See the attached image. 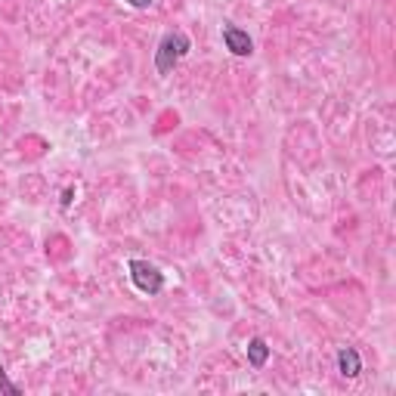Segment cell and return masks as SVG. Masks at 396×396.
<instances>
[{"label": "cell", "instance_id": "cell-1", "mask_svg": "<svg viewBox=\"0 0 396 396\" xmlns=\"http://www.w3.org/2000/svg\"><path fill=\"white\" fill-rule=\"evenodd\" d=\"M189 50H192V41H189L186 31H168V35L161 37V44H158V50H155V69H158V75H170V71H174V65L180 62Z\"/></svg>", "mask_w": 396, "mask_h": 396}, {"label": "cell", "instance_id": "cell-2", "mask_svg": "<svg viewBox=\"0 0 396 396\" xmlns=\"http://www.w3.org/2000/svg\"><path fill=\"white\" fill-rule=\"evenodd\" d=\"M127 269H130V282L136 285V291H143V294H149V297H155V294L164 291V273H158L155 263H149V260H130Z\"/></svg>", "mask_w": 396, "mask_h": 396}, {"label": "cell", "instance_id": "cell-3", "mask_svg": "<svg viewBox=\"0 0 396 396\" xmlns=\"http://www.w3.org/2000/svg\"><path fill=\"white\" fill-rule=\"evenodd\" d=\"M223 47H226L233 56H251L254 53V41H251V35L248 31H242L239 25H223Z\"/></svg>", "mask_w": 396, "mask_h": 396}, {"label": "cell", "instance_id": "cell-4", "mask_svg": "<svg viewBox=\"0 0 396 396\" xmlns=\"http://www.w3.org/2000/svg\"><path fill=\"white\" fill-rule=\"evenodd\" d=\"M338 372L344 375V378H359L362 372V359H359V350L356 347H344L338 353Z\"/></svg>", "mask_w": 396, "mask_h": 396}, {"label": "cell", "instance_id": "cell-5", "mask_svg": "<svg viewBox=\"0 0 396 396\" xmlns=\"http://www.w3.org/2000/svg\"><path fill=\"white\" fill-rule=\"evenodd\" d=\"M267 359H269L267 341H263V338H251V341H248V362H251L254 368H263V366H267Z\"/></svg>", "mask_w": 396, "mask_h": 396}, {"label": "cell", "instance_id": "cell-6", "mask_svg": "<svg viewBox=\"0 0 396 396\" xmlns=\"http://www.w3.org/2000/svg\"><path fill=\"white\" fill-rule=\"evenodd\" d=\"M0 393H3V396H19V393H22V387H19V384H12V381H10V375H6V368H3V366H0Z\"/></svg>", "mask_w": 396, "mask_h": 396}, {"label": "cell", "instance_id": "cell-7", "mask_svg": "<svg viewBox=\"0 0 396 396\" xmlns=\"http://www.w3.org/2000/svg\"><path fill=\"white\" fill-rule=\"evenodd\" d=\"M124 3L134 6V10H149V6L155 3V0H124Z\"/></svg>", "mask_w": 396, "mask_h": 396}]
</instances>
